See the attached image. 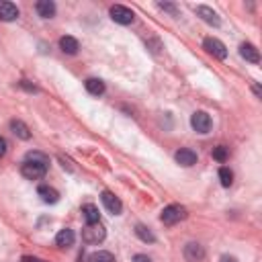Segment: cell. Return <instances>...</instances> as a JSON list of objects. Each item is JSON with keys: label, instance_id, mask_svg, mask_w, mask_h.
I'll use <instances>...</instances> for the list:
<instances>
[{"label": "cell", "instance_id": "cell-1", "mask_svg": "<svg viewBox=\"0 0 262 262\" xmlns=\"http://www.w3.org/2000/svg\"><path fill=\"white\" fill-rule=\"evenodd\" d=\"M50 168V158L41 152H29L23 166H20V174L29 180H39L46 176V172Z\"/></svg>", "mask_w": 262, "mask_h": 262}, {"label": "cell", "instance_id": "cell-4", "mask_svg": "<svg viewBox=\"0 0 262 262\" xmlns=\"http://www.w3.org/2000/svg\"><path fill=\"white\" fill-rule=\"evenodd\" d=\"M108 14H111V18L115 20V23H119V25H131V23H134V18H136L134 10L127 8V6H121V4L111 6Z\"/></svg>", "mask_w": 262, "mask_h": 262}, {"label": "cell", "instance_id": "cell-15", "mask_svg": "<svg viewBox=\"0 0 262 262\" xmlns=\"http://www.w3.org/2000/svg\"><path fill=\"white\" fill-rule=\"evenodd\" d=\"M74 240H76L74 232H72L70 228H66V230H62V232L56 236V244H58L60 248H70V246L74 244Z\"/></svg>", "mask_w": 262, "mask_h": 262}, {"label": "cell", "instance_id": "cell-14", "mask_svg": "<svg viewBox=\"0 0 262 262\" xmlns=\"http://www.w3.org/2000/svg\"><path fill=\"white\" fill-rule=\"evenodd\" d=\"M240 56H242L246 62H252V64L260 62V54H258V50L252 46V43H242V46H240Z\"/></svg>", "mask_w": 262, "mask_h": 262}, {"label": "cell", "instance_id": "cell-3", "mask_svg": "<svg viewBox=\"0 0 262 262\" xmlns=\"http://www.w3.org/2000/svg\"><path fill=\"white\" fill-rule=\"evenodd\" d=\"M82 240L86 244H98L104 240V228L100 224H86L82 230Z\"/></svg>", "mask_w": 262, "mask_h": 262}, {"label": "cell", "instance_id": "cell-2", "mask_svg": "<svg viewBox=\"0 0 262 262\" xmlns=\"http://www.w3.org/2000/svg\"><path fill=\"white\" fill-rule=\"evenodd\" d=\"M160 220H162L164 226H176L182 220H186V209L182 205H168V207L162 209Z\"/></svg>", "mask_w": 262, "mask_h": 262}, {"label": "cell", "instance_id": "cell-26", "mask_svg": "<svg viewBox=\"0 0 262 262\" xmlns=\"http://www.w3.org/2000/svg\"><path fill=\"white\" fill-rule=\"evenodd\" d=\"M6 150H8V144H6V140H4V138H0V158H2V156L6 154Z\"/></svg>", "mask_w": 262, "mask_h": 262}, {"label": "cell", "instance_id": "cell-24", "mask_svg": "<svg viewBox=\"0 0 262 262\" xmlns=\"http://www.w3.org/2000/svg\"><path fill=\"white\" fill-rule=\"evenodd\" d=\"M158 6H160L162 10H168V12L172 14V16H178V8H176V6H174V4H168V2H160Z\"/></svg>", "mask_w": 262, "mask_h": 262}, {"label": "cell", "instance_id": "cell-11", "mask_svg": "<svg viewBox=\"0 0 262 262\" xmlns=\"http://www.w3.org/2000/svg\"><path fill=\"white\" fill-rule=\"evenodd\" d=\"M18 18V8L12 2H0V20L10 23V20Z\"/></svg>", "mask_w": 262, "mask_h": 262}, {"label": "cell", "instance_id": "cell-7", "mask_svg": "<svg viewBox=\"0 0 262 262\" xmlns=\"http://www.w3.org/2000/svg\"><path fill=\"white\" fill-rule=\"evenodd\" d=\"M100 199H102V205L106 207V211H108V213H113V215H121L123 205H121V201L117 199V196H115L111 190H104V192L100 194Z\"/></svg>", "mask_w": 262, "mask_h": 262}, {"label": "cell", "instance_id": "cell-18", "mask_svg": "<svg viewBox=\"0 0 262 262\" xmlns=\"http://www.w3.org/2000/svg\"><path fill=\"white\" fill-rule=\"evenodd\" d=\"M84 86H86V90H88L90 94H94V96L104 94V82L98 80V78H88L84 82Z\"/></svg>", "mask_w": 262, "mask_h": 262}, {"label": "cell", "instance_id": "cell-21", "mask_svg": "<svg viewBox=\"0 0 262 262\" xmlns=\"http://www.w3.org/2000/svg\"><path fill=\"white\" fill-rule=\"evenodd\" d=\"M88 262H115V256L111 252H106V250H100V252L90 254Z\"/></svg>", "mask_w": 262, "mask_h": 262}, {"label": "cell", "instance_id": "cell-27", "mask_svg": "<svg viewBox=\"0 0 262 262\" xmlns=\"http://www.w3.org/2000/svg\"><path fill=\"white\" fill-rule=\"evenodd\" d=\"M134 262H152L146 254H136V258H134Z\"/></svg>", "mask_w": 262, "mask_h": 262}, {"label": "cell", "instance_id": "cell-20", "mask_svg": "<svg viewBox=\"0 0 262 262\" xmlns=\"http://www.w3.org/2000/svg\"><path fill=\"white\" fill-rule=\"evenodd\" d=\"M136 236L142 240V242H146V244H154L156 242V236L150 232V228H146V226H136Z\"/></svg>", "mask_w": 262, "mask_h": 262}, {"label": "cell", "instance_id": "cell-25", "mask_svg": "<svg viewBox=\"0 0 262 262\" xmlns=\"http://www.w3.org/2000/svg\"><path fill=\"white\" fill-rule=\"evenodd\" d=\"M18 86H20V88H25V90H29V92H37V88H35V86H31L27 80H20Z\"/></svg>", "mask_w": 262, "mask_h": 262}, {"label": "cell", "instance_id": "cell-17", "mask_svg": "<svg viewBox=\"0 0 262 262\" xmlns=\"http://www.w3.org/2000/svg\"><path fill=\"white\" fill-rule=\"evenodd\" d=\"M10 129H12V134H14L16 138H20V140H29V138H31L29 127H27L23 121H18V119L10 121Z\"/></svg>", "mask_w": 262, "mask_h": 262}, {"label": "cell", "instance_id": "cell-29", "mask_svg": "<svg viewBox=\"0 0 262 262\" xmlns=\"http://www.w3.org/2000/svg\"><path fill=\"white\" fill-rule=\"evenodd\" d=\"M222 262H236L234 256H222Z\"/></svg>", "mask_w": 262, "mask_h": 262}, {"label": "cell", "instance_id": "cell-30", "mask_svg": "<svg viewBox=\"0 0 262 262\" xmlns=\"http://www.w3.org/2000/svg\"><path fill=\"white\" fill-rule=\"evenodd\" d=\"M254 94L260 96V86H258V84H254Z\"/></svg>", "mask_w": 262, "mask_h": 262}, {"label": "cell", "instance_id": "cell-22", "mask_svg": "<svg viewBox=\"0 0 262 262\" xmlns=\"http://www.w3.org/2000/svg\"><path fill=\"white\" fill-rule=\"evenodd\" d=\"M220 180H222V186H226V188H230L232 186V182H234V172L230 170V168H220Z\"/></svg>", "mask_w": 262, "mask_h": 262}, {"label": "cell", "instance_id": "cell-9", "mask_svg": "<svg viewBox=\"0 0 262 262\" xmlns=\"http://www.w3.org/2000/svg\"><path fill=\"white\" fill-rule=\"evenodd\" d=\"M194 12H196V16H201L205 23L211 25V27H220V23H222L220 16H217V12H215L213 8H209V6H203V4H201V6L194 8Z\"/></svg>", "mask_w": 262, "mask_h": 262}, {"label": "cell", "instance_id": "cell-23", "mask_svg": "<svg viewBox=\"0 0 262 262\" xmlns=\"http://www.w3.org/2000/svg\"><path fill=\"white\" fill-rule=\"evenodd\" d=\"M228 156H230V152H228L226 146H217V148H213V158H215L217 162H226Z\"/></svg>", "mask_w": 262, "mask_h": 262}, {"label": "cell", "instance_id": "cell-10", "mask_svg": "<svg viewBox=\"0 0 262 262\" xmlns=\"http://www.w3.org/2000/svg\"><path fill=\"white\" fill-rule=\"evenodd\" d=\"M174 158H176V162L180 164V166H192V164H196V152H192L190 148H180L176 154H174Z\"/></svg>", "mask_w": 262, "mask_h": 262}, {"label": "cell", "instance_id": "cell-16", "mask_svg": "<svg viewBox=\"0 0 262 262\" xmlns=\"http://www.w3.org/2000/svg\"><path fill=\"white\" fill-rule=\"evenodd\" d=\"M37 194H39L46 203H58V201H60V192H58L56 188L48 186V184H41V186L37 188Z\"/></svg>", "mask_w": 262, "mask_h": 262}, {"label": "cell", "instance_id": "cell-19", "mask_svg": "<svg viewBox=\"0 0 262 262\" xmlns=\"http://www.w3.org/2000/svg\"><path fill=\"white\" fill-rule=\"evenodd\" d=\"M82 215H84L86 224H98V217H100L98 207H96V205H90V203L82 207Z\"/></svg>", "mask_w": 262, "mask_h": 262}, {"label": "cell", "instance_id": "cell-8", "mask_svg": "<svg viewBox=\"0 0 262 262\" xmlns=\"http://www.w3.org/2000/svg\"><path fill=\"white\" fill-rule=\"evenodd\" d=\"M184 258L188 262H201L205 258V248L201 244H196V242H188L184 246Z\"/></svg>", "mask_w": 262, "mask_h": 262}, {"label": "cell", "instance_id": "cell-12", "mask_svg": "<svg viewBox=\"0 0 262 262\" xmlns=\"http://www.w3.org/2000/svg\"><path fill=\"white\" fill-rule=\"evenodd\" d=\"M60 50H62L64 54H68V56H74V54H78V50H80V43H78V39H74V37H70V35H64V37L60 39Z\"/></svg>", "mask_w": 262, "mask_h": 262}, {"label": "cell", "instance_id": "cell-6", "mask_svg": "<svg viewBox=\"0 0 262 262\" xmlns=\"http://www.w3.org/2000/svg\"><path fill=\"white\" fill-rule=\"evenodd\" d=\"M203 48L211 54V56H215L217 60H226L228 58V50H226V46L220 41V39H215V37H207L205 41H203Z\"/></svg>", "mask_w": 262, "mask_h": 262}, {"label": "cell", "instance_id": "cell-28", "mask_svg": "<svg viewBox=\"0 0 262 262\" xmlns=\"http://www.w3.org/2000/svg\"><path fill=\"white\" fill-rule=\"evenodd\" d=\"M20 262H46V260H41V258H33V256H23V258H20Z\"/></svg>", "mask_w": 262, "mask_h": 262}, {"label": "cell", "instance_id": "cell-5", "mask_svg": "<svg viewBox=\"0 0 262 262\" xmlns=\"http://www.w3.org/2000/svg\"><path fill=\"white\" fill-rule=\"evenodd\" d=\"M190 127L196 131V134H209L211 129V117L205 111H196L190 117Z\"/></svg>", "mask_w": 262, "mask_h": 262}, {"label": "cell", "instance_id": "cell-13", "mask_svg": "<svg viewBox=\"0 0 262 262\" xmlns=\"http://www.w3.org/2000/svg\"><path fill=\"white\" fill-rule=\"evenodd\" d=\"M35 10L41 18H52L56 14V4L52 2V0H39V2L35 4Z\"/></svg>", "mask_w": 262, "mask_h": 262}]
</instances>
